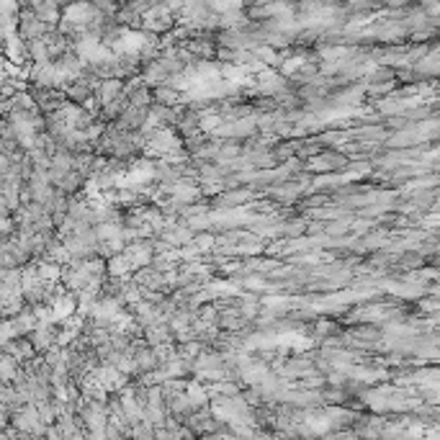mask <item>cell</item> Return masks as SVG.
I'll list each match as a JSON object with an SVG mask.
<instances>
[{"instance_id": "3", "label": "cell", "mask_w": 440, "mask_h": 440, "mask_svg": "<svg viewBox=\"0 0 440 440\" xmlns=\"http://www.w3.org/2000/svg\"><path fill=\"white\" fill-rule=\"evenodd\" d=\"M52 26H46L42 24L39 18L26 8V6H21L18 10V26H16V34L21 42H31V39H44V34L49 31Z\"/></svg>"}, {"instance_id": "9", "label": "cell", "mask_w": 440, "mask_h": 440, "mask_svg": "<svg viewBox=\"0 0 440 440\" xmlns=\"http://www.w3.org/2000/svg\"><path fill=\"white\" fill-rule=\"evenodd\" d=\"M250 198H252V191H247V188H227V191H222L214 201H211V206L232 209V206L245 204V201H250Z\"/></svg>"}, {"instance_id": "11", "label": "cell", "mask_w": 440, "mask_h": 440, "mask_svg": "<svg viewBox=\"0 0 440 440\" xmlns=\"http://www.w3.org/2000/svg\"><path fill=\"white\" fill-rule=\"evenodd\" d=\"M129 440H155V430L150 428V425L139 423V425H134V428H132V435H129Z\"/></svg>"}, {"instance_id": "7", "label": "cell", "mask_w": 440, "mask_h": 440, "mask_svg": "<svg viewBox=\"0 0 440 440\" xmlns=\"http://www.w3.org/2000/svg\"><path fill=\"white\" fill-rule=\"evenodd\" d=\"M142 340L150 345V348H160V345H173V333L165 322H157L152 327H144L142 330Z\"/></svg>"}, {"instance_id": "8", "label": "cell", "mask_w": 440, "mask_h": 440, "mask_svg": "<svg viewBox=\"0 0 440 440\" xmlns=\"http://www.w3.org/2000/svg\"><path fill=\"white\" fill-rule=\"evenodd\" d=\"M121 93H124V80H100L96 93H93V98H96V103H98L100 108V106H108L111 100H116Z\"/></svg>"}, {"instance_id": "10", "label": "cell", "mask_w": 440, "mask_h": 440, "mask_svg": "<svg viewBox=\"0 0 440 440\" xmlns=\"http://www.w3.org/2000/svg\"><path fill=\"white\" fill-rule=\"evenodd\" d=\"M18 373H21V366L10 355L0 353V384H13L18 378Z\"/></svg>"}, {"instance_id": "2", "label": "cell", "mask_w": 440, "mask_h": 440, "mask_svg": "<svg viewBox=\"0 0 440 440\" xmlns=\"http://www.w3.org/2000/svg\"><path fill=\"white\" fill-rule=\"evenodd\" d=\"M26 337L28 342H31L36 355H44L46 351L60 348V345H57V340H60V322H39Z\"/></svg>"}, {"instance_id": "4", "label": "cell", "mask_w": 440, "mask_h": 440, "mask_svg": "<svg viewBox=\"0 0 440 440\" xmlns=\"http://www.w3.org/2000/svg\"><path fill=\"white\" fill-rule=\"evenodd\" d=\"M0 353L10 355V358L18 363V366H26L28 360L36 358V353H34V348H31L28 337H13V340L3 342V345H0Z\"/></svg>"}, {"instance_id": "6", "label": "cell", "mask_w": 440, "mask_h": 440, "mask_svg": "<svg viewBox=\"0 0 440 440\" xmlns=\"http://www.w3.org/2000/svg\"><path fill=\"white\" fill-rule=\"evenodd\" d=\"M8 322H10V330H13V335H16V337H26V335L34 330L36 324H39V319H36V315H34V309H31V306H24V309H21L16 317H10Z\"/></svg>"}, {"instance_id": "5", "label": "cell", "mask_w": 440, "mask_h": 440, "mask_svg": "<svg viewBox=\"0 0 440 440\" xmlns=\"http://www.w3.org/2000/svg\"><path fill=\"white\" fill-rule=\"evenodd\" d=\"M31 13H34L42 24H46V26H57V21L62 18V6L60 3H54V0H34V3H28L26 6Z\"/></svg>"}, {"instance_id": "1", "label": "cell", "mask_w": 440, "mask_h": 440, "mask_svg": "<svg viewBox=\"0 0 440 440\" xmlns=\"http://www.w3.org/2000/svg\"><path fill=\"white\" fill-rule=\"evenodd\" d=\"M10 430L31 432L36 438H44L46 428L39 423V410L34 405H18L10 410Z\"/></svg>"}]
</instances>
